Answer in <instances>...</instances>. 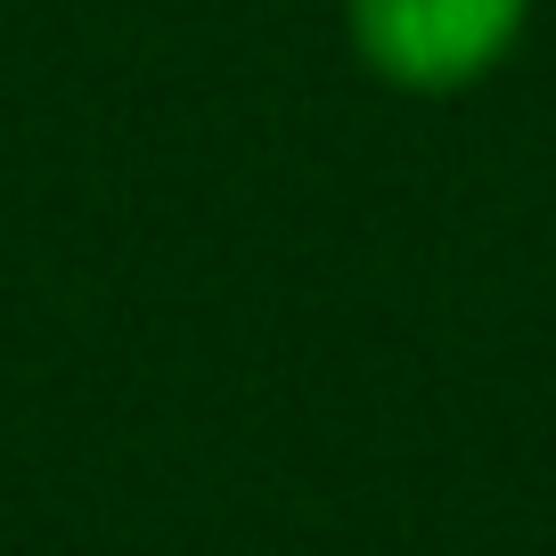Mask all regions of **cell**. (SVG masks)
Masks as SVG:
<instances>
[{
    "mask_svg": "<svg viewBox=\"0 0 556 556\" xmlns=\"http://www.w3.org/2000/svg\"><path fill=\"white\" fill-rule=\"evenodd\" d=\"M532 0H344L352 50L393 90H467L523 41Z\"/></svg>",
    "mask_w": 556,
    "mask_h": 556,
    "instance_id": "1",
    "label": "cell"
}]
</instances>
